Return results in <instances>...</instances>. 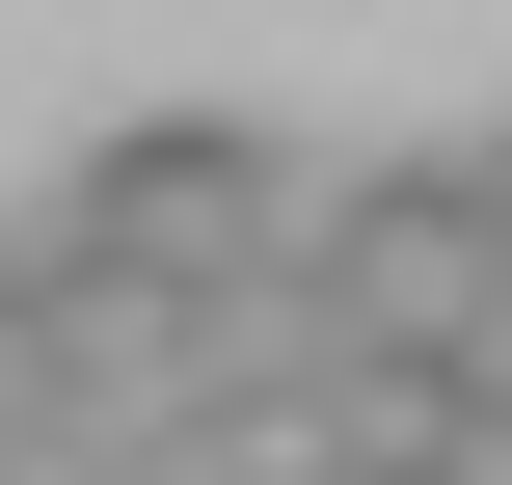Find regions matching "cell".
Masks as SVG:
<instances>
[{
  "mask_svg": "<svg viewBox=\"0 0 512 485\" xmlns=\"http://www.w3.org/2000/svg\"><path fill=\"white\" fill-rule=\"evenodd\" d=\"M0 485H135V432H108V405H27V432H0Z\"/></svg>",
  "mask_w": 512,
  "mask_h": 485,
  "instance_id": "cell-4",
  "label": "cell"
},
{
  "mask_svg": "<svg viewBox=\"0 0 512 485\" xmlns=\"http://www.w3.org/2000/svg\"><path fill=\"white\" fill-rule=\"evenodd\" d=\"M459 405H512V324H486V351H459Z\"/></svg>",
  "mask_w": 512,
  "mask_h": 485,
  "instance_id": "cell-6",
  "label": "cell"
},
{
  "mask_svg": "<svg viewBox=\"0 0 512 485\" xmlns=\"http://www.w3.org/2000/svg\"><path fill=\"white\" fill-rule=\"evenodd\" d=\"M54 243H108V270H162V297H270L297 243H324V189L243 135V108H135L81 189H54Z\"/></svg>",
  "mask_w": 512,
  "mask_h": 485,
  "instance_id": "cell-1",
  "label": "cell"
},
{
  "mask_svg": "<svg viewBox=\"0 0 512 485\" xmlns=\"http://www.w3.org/2000/svg\"><path fill=\"white\" fill-rule=\"evenodd\" d=\"M324 324L378 378H459L512 324V162H351L324 189Z\"/></svg>",
  "mask_w": 512,
  "mask_h": 485,
  "instance_id": "cell-2",
  "label": "cell"
},
{
  "mask_svg": "<svg viewBox=\"0 0 512 485\" xmlns=\"http://www.w3.org/2000/svg\"><path fill=\"white\" fill-rule=\"evenodd\" d=\"M405 485H512V405H459V378H432V432H405Z\"/></svg>",
  "mask_w": 512,
  "mask_h": 485,
  "instance_id": "cell-5",
  "label": "cell"
},
{
  "mask_svg": "<svg viewBox=\"0 0 512 485\" xmlns=\"http://www.w3.org/2000/svg\"><path fill=\"white\" fill-rule=\"evenodd\" d=\"M27 405H81V270H54V243H0V432H27Z\"/></svg>",
  "mask_w": 512,
  "mask_h": 485,
  "instance_id": "cell-3",
  "label": "cell"
}]
</instances>
